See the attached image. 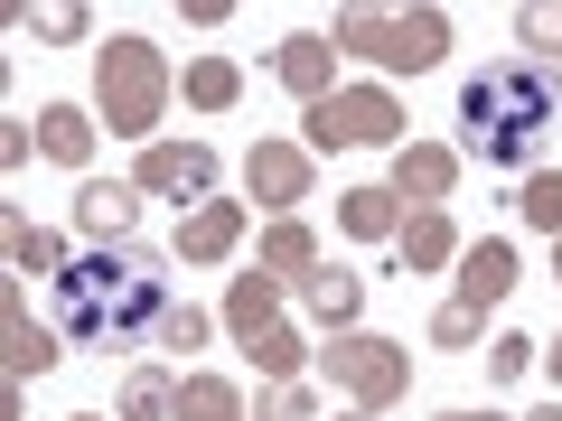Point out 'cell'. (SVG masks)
<instances>
[{
	"label": "cell",
	"instance_id": "29",
	"mask_svg": "<svg viewBox=\"0 0 562 421\" xmlns=\"http://www.w3.org/2000/svg\"><path fill=\"white\" fill-rule=\"evenodd\" d=\"M516 29H525L535 47H562V10H543V0H535V10H516Z\"/></svg>",
	"mask_w": 562,
	"mask_h": 421
},
{
	"label": "cell",
	"instance_id": "27",
	"mask_svg": "<svg viewBox=\"0 0 562 421\" xmlns=\"http://www.w3.org/2000/svg\"><path fill=\"white\" fill-rule=\"evenodd\" d=\"M206 338V309L198 300H169V319H160V346H198Z\"/></svg>",
	"mask_w": 562,
	"mask_h": 421
},
{
	"label": "cell",
	"instance_id": "31",
	"mask_svg": "<svg viewBox=\"0 0 562 421\" xmlns=\"http://www.w3.org/2000/svg\"><path fill=\"white\" fill-rule=\"evenodd\" d=\"M543 365H553V384H562V338H553V346H543Z\"/></svg>",
	"mask_w": 562,
	"mask_h": 421
},
{
	"label": "cell",
	"instance_id": "23",
	"mask_svg": "<svg viewBox=\"0 0 562 421\" xmlns=\"http://www.w3.org/2000/svg\"><path fill=\"white\" fill-rule=\"evenodd\" d=\"M403 262H413V272L450 262V225H441V216H413V225H403Z\"/></svg>",
	"mask_w": 562,
	"mask_h": 421
},
{
	"label": "cell",
	"instance_id": "19",
	"mask_svg": "<svg viewBox=\"0 0 562 421\" xmlns=\"http://www.w3.org/2000/svg\"><path fill=\"white\" fill-rule=\"evenodd\" d=\"M301 291H310V309H319L328 328H347V319H357V300H366V291H357V281H347V272H310Z\"/></svg>",
	"mask_w": 562,
	"mask_h": 421
},
{
	"label": "cell",
	"instance_id": "15",
	"mask_svg": "<svg viewBox=\"0 0 562 421\" xmlns=\"http://www.w3.org/2000/svg\"><path fill=\"white\" fill-rule=\"evenodd\" d=\"M450 179H460L450 150H403V160H394V197H441Z\"/></svg>",
	"mask_w": 562,
	"mask_h": 421
},
{
	"label": "cell",
	"instance_id": "24",
	"mask_svg": "<svg viewBox=\"0 0 562 421\" xmlns=\"http://www.w3.org/2000/svg\"><path fill=\"white\" fill-rule=\"evenodd\" d=\"M10 253H20V272H66V262H57V235L29 225V216H10Z\"/></svg>",
	"mask_w": 562,
	"mask_h": 421
},
{
	"label": "cell",
	"instance_id": "21",
	"mask_svg": "<svg viewBox=\"0 0 562 421\" xmlns=\"http://www.w3.org/2000/svg\"><path fill=\"white\" fill-rule=\"evenodd\" d=\"M235 94H244V76H235L225 57H198V66H188V103H206V113H225Z\"/></svg>",
	"mask_w": 562,
	"mask_h": 421
},
{
	"label": "cell",
	"instance_id": "8",
	"mask_svg": "<svg viewBox=\"0 0 562 421\" xmlns=\"http://www.w3.org/2000/svg\"><path fill=\"white\" fill-rule=\"evenodd\" d=\"M140 187H160V197H206V187H216V150L160 140V150H140Z\"/></svg>",
	"mask_w": 562,
	"mask_h": 421
},
{
	"label": "cell",
	"instance_id": "18",
	"mask_svg": "<svg viewBox=\"0 0 562 421\" xmlns=\"http://www.w3.org/2000/svg\"><path fill=\"white\" fill-rule=\"evenodd\" d=\"M516 216L543 225V235H562V169H535V179L516 187Z\"/></svg>",
	"mask_w": 562,
	"mask_h": 421
},
{
	"label": "cell",
	"instance_id": "12",
	"mask_svg": "<svg viewBox=\"0 0 562 421\" xmlns=\"http://www.w3.org/2000/svg\"><path fill=\"white\" fill-rule=\"evenodd\" d=\"M328 76H338V47H328V38H291V47H281V84H291V94L328 103Z\"/></svg>",
	"mask_w": 562,
	"mask_h": 421
},
{
	"label": "cell",
	"instance_id": "2",
	"mask_svg": "<svg viewBox=\"0 0 562 421\" xmlns=\"http://www.w3.org/2000/svg\"><path fill=\"white\" fill-rule=\"evenodd\" d=\"M553 113H562L553 66H487V76H469V94H460L469 150H479L487 169H535L543 140H553Z\"/></svg>",
	"mask_w": 562,
	"mask_h": 421
},
{
	"label": "cell",
	"instance_id": "20",
	"mask_svg": "<svg viewBox=\"0 0 562 421\" xmlns=\"http://www.w3.org/2000/svg\"><path fill=\"white\" fill-rule=\"evenodd\" d=\"M169 412H179V384L169 375H132L122 384V421H169Z\"/></svg>",
	"mask_w": 562,
	"mask_h": 421
},
{
	"label": "cell",
	"instance_id": "14",
	"mask_svg": "<svg viewBox=\"0 0 562 421\" xmlns=\"http://www.w3.org/2000/svg\"><path fill=\"white\" fill-rule=\"evenodd\" d=\"M38 150L47 160H85V150H94V122H85L76 103H47L38 113Z\"/></svg>",
	"mask_w": 562,
	"mask_h": 421
},
{
	"label": "cell",
	"instance_id": "1",
	"mask_svg": "<svg viewBox=\"0 0 562 421\" xmlns=\"http://www.w3.org/2000/svg\"><path fill=\"white\" fill-rule=\"evenodd\" d=\"M57 319L76 346H140L160 338L169 319V291H160V262L150 253H85L57 272Z\"/></svg>",
	"mask_w": 562,
	"mask_h": 421
},
{
	"label": "cell",
	"instance_id": "25",
	"mask_svg": "<svg viewBox=\"0 0 562 421\" xmlns=\"http://www.w3.org/2000/svg\"><path fill=\"white\" fill-rule=\"evenodd\" d=\"M310 253H319V243H310V225H272V243H262V262H272V272H301V281H310Z\"/></svg>",
	"mask_w": 562,
	"mask_h": 421
},
{
	"label": "cell",
	"instance_id": "26",
	"mask_svg": "<svg viewBox=\"0 0 562 421\" xmlns=\"http://www.w3.org/2000/svg\"><path fill=\"white\" fill-rule=\"evenodd\" d=\"M244 356H254L262 375H301V338H291V328H272V338H262V346H244Z\"/></svg>",
	"mask_w": 562,
	"mask_h": 421
},
{
	"label": "cell",
	"instance_id": "11",
	"mask_svg": "<svg viewBox=\"0 0 562 421\" xmlns=\"http://www.w3.org/2000/svg\"><path fill=\"white\" fill-rule=\"evenodd\" d=\"M235 235H244V216H235L225 197H206L198 216L179 225V253H188V262H225V253H235Z\"/></svg>",
	"mask_w": 562,
	"mask_h": 421
},
{
	"label": "cell",
	"instance_id": "5",
	"mask_svg": "<svg viewBox=\"0 0 562 421\" xmlns=\"http://www.w3.org/2000/svg\"><path fill=\"white\" fill-rule=\"evenodd\" d=\"M338 38H347V47H366L375 66H413V76H422V66H441L450 29L431 20V10H413V20H375V10H347Z\"/></svg>",
	"mask_w": 562,
	"mask_h": 421
},
{
	"label": "cell",
	"instance_id": "13",
	"mask_svg": "<svg viewBox=\"0 0 562 421\" xmlns=\"http://www.w3.org/2000/svg\"><path fill=\"white\" fill-rule=\"evenodd\" d=\"M225 319H235V338H244V346H262V338L281 328V309H272V281H262V272H235V300H225Z\"/></svg>",
	"mask_w": 562,
	"mask_h": 421
},
{
	"label": "cell",
	"instance_id": "7",
	"mask_svg": "<svg viewBox=\"0 0 562 421\" xmlns=\"http://www.w3.org/2000/svg\"><path fill=\"white\" fill-rule=\"evenodd\" d=\"M328 365H338V384H347L357 402H394L403 375H413V356H403V346H384V338H347V346H328Z\"/></svg>",
	"mask_w": 562,
	"mask_h": 421
},
{
	"label": "cell",
	"instance_id": "32",
	"mask_svg": "<svg viewBox=\"0 0 562 421\" xmlns=\"http://www.w3.org/2000/svg\"><path fill=\"white\" fill-rule=\"evenodd\" d=\"M441 421H479V412H441Z\"/></svg>",
	"mask_w": 562,
	"mask_h": 421
},
{
	"label": "cell",
	"instance_id": "10",
	"mask_svg": "<svg viewBox=\"0 0 562 421\" xmlns=\"http://www.w3.org/2000/svg\"><path fill=\"white\" fill-rule=\"evenodd\" d=\"M76 225H85V235H132V225H140V187H113V179H94V187H85V197H76Z\"/></svg>",
	"mask_w": 562,
	"mask_h": 421
},
{
	"label": "cell",
	"instance_id": "16",
	"mask_svg": "<svg viewBox=\"0 0 562 421\" xmlns=\"http://www.w3.org/2000/svg\"><path fill=\"white\" fill-rule=\"evenodd\" d=\"M0 319H10V375H47V365H57V346L29 328V300H20V291L0 300Z\"/></svg>",
	"mask_w": 562,
	"mask_h": 421
},
{
	"label": "cell",
	"instance_id": "3",
	"mask_svg": "<svg viewBox=\"0 0 562 421\" xmlns=\"http://www.w3.org/2000/svg\"><path fill=\"white\" fill-rule=\"evenodd\" d=\"M103 113H113V132H150L160 122V47L150 38H113L103 47Z\"/></svg>",
	"mask_w": 562,
	"mask_h": 421
},
{
	"label": "cell",
	"instance_id": "6",
	"mask_svg": "<svg viewBox=\"0 0 562 421\" xmlns=\"http://www.w3.org/2000/svg\"><path fill=\"white\" fill-rule=\"evenodd\" d=\"M394 132H403V113H394V94H375V84L310 103V150H375V140H394Z\"/></svg>",
	"mask_w": 562,
	"mask_h": 421
},
{
	"label": "cell",
	"instance_id": "28",
	"mask_svg": "<svg viewBox=\"0 0 562 421\" xmlns=\"http://www.w3.org/2000/svg\"><path fill=\"white\" fill-rule=\"evenodd\" d=\"M525 365H535V338H497V346H487V375H525Z\"/></svg>",
	"mask_w": 562,
	"mask_h": 421
},
{
	"label": "cell",
	"instance_id": "17",
	"mask_svg": "<svg viewBox=\"0 0 562 421\" xmlns=\"http://www.w3.org/2000/svg\"><path fill=\"white\" fill-rule=\"evenodd\" d=\"M338 225H347V235H366V243H375V235H394V187H347Z\"/></svg>",
	"mask_w": 562,
	"mask_h": 421
},
{
	"label": "cell",
	"instance_id": "4",
	"mask_svg": "<svg viewBox=\"0 0 562 421\" xmlns=\"http://www.w3.org/2000/svg\"><path fill=\"white\" fill-rule=\"evenodd\" d=\"M506 291H516V253H506V243H469L460 300H450L441 319H431V346H469V338H479V319L506 300Z\"/></svg>",
	"mask_w": 562,
	"mask_h": 421
},
{
	"label": "cell",
	"instance_id": "9",
	"mask_svg": "<svg viewBox=\"0 0 562 421\" xmlns=\"http://www.w3.org/2000/svg\"><path fill=\"white\" fill-rule=\"evenodd\" d=\"M244 179H254V197H262V206H291V197H310V160L291 150V140H262L254 160H244Z\"/></svg>",
	"mask_w": 562,
	"mask_h": 421
},
{
	"label": "cell",
	"instance_id": "22",
	"mask_svg": "<svg viewBox=\"0 0 562 421\" xmlns=\"http://www.w3.org/2000/svg\"><path fill=\"white\" fill-rule=\"evenodd\" d=\"M179 421H235V384H225V375H198V384L179 394Z\"/></svg>",
	"mask_w": 562,
	"mask_h": 421
},
{
	"label": "cell",
	"instance_id": "30",
	"mask_svg": "<svg viewBox=\"0 0 562 421\" xmlns=\"http://www.w3.org/2000/svg\"><path fill=\"white\" fill-rule=\"evenodd\" d=\"M38 38H85V10H38Z\"/></svg>",
	"mask_w": 562,
	"mask_h": 421
}]
</instances>
